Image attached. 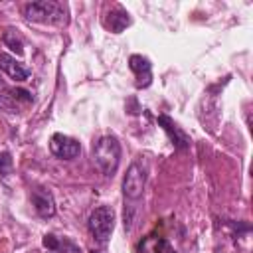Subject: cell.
<instances>
[{"mask_svg": "<svg viewBox=\"0 0 253 253\" xmlns=\"http://www.w3.org/2000/svg\"><path fill=\"white\" fill-rule=\"evenodd\" d=\"M49 150H51L53 156H57V158H61V160H73L75 156H79L81 144H79L75 138L67 136V134L55 132V134L51 136V140H49Z\"/></svg>", "mask_w": 253, "mask_h": 253, "instance_id": "5b68a950", "label": "cell"}, {"mask_svg": "<svg viewBox=\"0 0 253 253\" xmlns=\"http://www.w3.org/2000/svg\"><path fill=\"white\" fill-rule=\"evenodd\" d=\"M0 69L14 81H26L30 77V69L24 67L22 63H18L12 55L8 53H0Z\"/></svg>", "mask_w": 253, "mask_h": 253, "instance_id": "ba28073f", "label": "cell"}, {"mask_svg": "<svg viewBox=\"0 0 253 253\" xmlns=\"http://www.w3.org/2000/svg\"><path fill=\"white\" fill-rule=\"evenodd\" d=\"M0 89H4V85H2V81H0Z\"/></svg>", "mask_w": 253, "mask_h": 253, "instance_id": "9a60e30c", "label": "cell"}, {"mask_svg": "<svg viewBox=\"0 0 253 253\" xmlns=\"http://www.w3.org/2000/svg\"><path fill=\"white\" fill-rule=\"evenodd\" d=\"M32 204L36 208V211L42 215V217H51L55 213V202L51 198V194L47 190H34L32 194Z\"/></svg>", "mask_w": 253, "mask_h": 253, "instance_id": "9c48e42d", "label": "cell"}, {"mask_svg": "<svg viewBox=\"0 0 253 253\" xmlns=\"http://www.w3.org/2000/svg\"><path fill=\"white\" fill-rule=\"evenodd\" d=\"M43 245H45L47 249H51V251H55V249L59 247V241L55 239V235H45V237H43Z\"/></svg>", "mask_w": 253, "mask_h": 253, "instance_id": "5bb4252c", "label": "cell"}, {"mask_svg": "<svg viewBox=\"0 0 253 253\" xmlns=\"http://www.w3.org/2000/svg\"><path fill=\"white\" fill-rule=\"evenodd\" d=\"M12 156L10 152H0V176H8L12 170Z\"/></svg>", "mask_w": 253, "mask_h": 253, "instance_id": "4fadbf2b", "label": "cell"}, {"mask_svg": "<svg viewBox=\"0 0 253 253\" xmlns=\"http://www.w3.org/2000/svg\"><path fill=\"white\" fill-rule=\"evenodd\" d=\"M128 65L130 69L134 71L136 75V87H148L150 85V79H152V71H150V61L144 57V55H130L128 59Z\"/></svg>", "mask_w": 253, "mask_h": 253, "instance_id": "52a82bcc", "label": "cell"}, {"mask_svg": "<svg viewBox=\"0 0 253 253\" xmlns=\"http://www.w3.org/2000/svg\"><path fill=\"white\" fill-rule=\"evenodd\" d=\"M170 253H174V251H170Z\"/></svg>", "mask_w": 253, "mask_h": 253, "instance_id": "2e32d148", "label": "cell"}, {"mask_svg": "<svg viewBox=\"0 0 253 253\" xmlns=\"http://www.w3.org/2000/svg\"><path fill=\"white\" fill-rule=\"evenodd\" d=\"M146 184V168L140 162H132L123 178V194L126 200H138L144 192Z\"/></svg>", "mask_w": 253, "mask_h": 253, "instance_id": "277c9868", "label": "cell"}, {"mask_svg": "<svg viewBox=\"0 0 253 253\" xmlns=\"http://www.w3.org/2000/svg\"><path fill=\"white\" fill-rule=\"evenodd\" d=\"M128 24H130L128 12L123 10V8H119V6L113 8V10H109L107 16L103 18V26H105L109 32H113V34H121Z\"/></svg>", "mask_w": 253, "mask_h": 253, "instance_id": "8992f818", "label": "cell"}, {"mask_svg": "<svg viewBox=\"0 0 253 253\" xmlns=\"http://www.w3.org/2000/svg\"><path fill=\"white\" fill-rule=\"evenodd\" d=\"M87 227L99 243H107L113 229H115V211H113V208L111 206H99L97 210H93L91 215H89Z\"/></svg>", "mask_w": 253, "mask_h": 253, "instance_id": "3957f363", "label": "cell"}, {"mask_svg": "<svg viewBox=\"0 0 253 253\" xmlns=\"http://www.w3.org/2000/svg\"><path fill=\"white\" fill-rule=\"evenodd\" d=\"M158 123L162 125V128L166 130V134L170 136V140H172V144L176 146V148H186L188 144H190V140H188V136L176 126V123L170 119V117H166V115H160L158 117Z\"/></svg>", "mask_w": 253, "mask_h": 253, "instance_id": "30bf717a", "label": "cell"}, {"mask_svg": "<svg viewBox=\"0 0 253 253\" xmlns=\"http://www.w3.org/2000/svg\"><path fill=\"white\" fill-rule=\"evenodd\" d=\"M24 16L32 22H42V24H55L61 26L67 22V12L65 6L53 0H40V2H30L24 6Z\"/></svg>", "mask_w": 253, "mask_h": 253, "instance_id": "7a4b0ae2", "label": "cell"}, {"mask_svg": "<svg viewBox=\"0 0 253 253\" xmlns=\"http://www.w3.org/2000/svg\"><path fill=\"white\" fill-rule=\"evenodd\" d=\"M93 253H95V251H93Z\"/></svg>", "mask_w": 253, "mask_h": 253, "instance_id": "e0dca14e", "label": "cell"}, {"mask_svg": "<svg viewBox=\"0 0 253 253\" xmlns=\"http://www.w3.org/2000/svg\"><path fill=\"white\" fill-rule=\"evenodd\" d=\"M2 42L16 53V55H22L24 53V42H22V38H20V34L14 30V28H8L6 32H4V36H2Z\"/></svg>", "mask_w": 253, "mask_h": 253, "instance_id": "8fae6325", "label": "cell"}, {"mask_svg": "<svg viewBox=\"0 0 253 253\" xmlns=\"http://www.w3.org/2000/svg\"><path fill=\"white\" fill-rule=\"evenodd\" d=\"M8 93H10L12 101H24V103H32L34 101L32 93L26 91V89H8Z\"/></svg>", "mask_w": 253, "mask_h": 253, "instance_id": "7c38bea8", "label": "cell"}, {"mask_svg": "<svg viewBox=\"0 0 253 253\" xmlns=\"http://www.w3.org/2000/svg\"><path fill=\"white\" fill-rule=\"evenodd\" d=\"M91 158L103 176H113L121 162V144L115 136H101L91 150Z\"/></svg>", "mask_w": 253, "mask_h": 253, "instance_id": "6da1fadb", "label": "cell"}]
</instances>
